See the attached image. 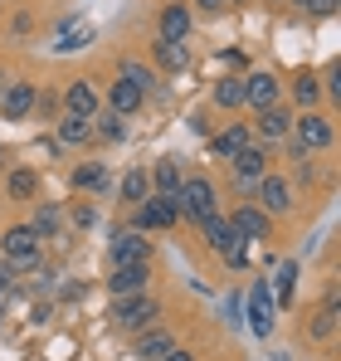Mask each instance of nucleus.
I'll return each mask as SVG.
<instances>
[{"label":"nucleus","mask_w":341,"mask_h":361,"mask_svg":"<svg viewBox=\"0 0 341 361\" xmlns=\"http://www.w3.org/2000/svg\"><path fill=\"white\" fill-rule=\"evenodd\" d=\"M122 264H151V240L142 230H113V269Z\"/></svg>","instance_id":"obj_6"},{"label":"nucleus","mask_w":341,"mask_h":361,"mask_svg":"<svg viewBox=\"0 0 341 361\" xmlns=\"http://www.w3.org/2000/svg\"><path fill=\"white\" fill-rule=\"evenodd\" d=\"M166 200H170V210H175V220H190V225H200L205 215H220V195H215V185L205 176L180 180V190L166 195Z\"/></svg>","instance_id":"obj_1"},{"label":"nucleus","mask_w":341,"mask_h":361,"mask_svg":"<svg viewBox=\"0 0 341 361\" xmlns=\"http://www.w3.org/2000/svg\"><path fill=\"white\" fill-rule=\"evenodd\" d=\"M200 230H205V244H210L215 254H225L229 264H244V235L229 225L225 215H205V220H200Z\"/></svg>","instance_id":"obj_4"},{"label":"nucleus","mask_w":341,"mask_h":361,"mask_svg":"<svg viewBox=\"0 0 341 361\" xmlns=\"http://www.w3.org/2000/svg\"><path fill=\"white\" fill-rule=\"evenodd\" d=\"M10 279H15V269H10V259H5V264H0V288H5Z\"/></svg>","instance_id":"obj_38"},{"label":"nucleus","mask_w":341,"mask_h":361,"mask_svg":"<svg viewBox=\"0 0 341 361\" xmlns=\"http://www.w3.org/2000/svg\"><path fill=\"white\" fill-rule=\"evenodd\" d=\"M0 83H5V73H0Z\"/></svg>","instance_id":"obj_41"},{"label":"nucleus","mask_w":341,"mask_h":361,"mask_svg":"<svg viewBox=\"0 0 341 361\" xmlns=\"http://www.w3.org/2000/svg\"><path fill=\"white\" fill-rule=\"evenodd\" d=\"M151 49H156V63L170 68V73H180V68L190 63V44H185V39H156Z\"/></svg>","instance_id":"obj_20"},{"label":"nucleus","mask_w":341,"mask_h":361,"mask_svg":"<svg viewBox=\"0 0 341 361\" xmlns=\"http://www.w3.org/2000/svg\"><path fill=\"white\" fill-rule=\"evenodd\" d=\"M30 230H35L39 240H44V235H54V230H58V210H54V205H39V210H35V220H30Z\"/></svg>","instance_id":"obj_29"},{"label":"nucleus","mask_w":341,"mask_h":361,"mask_svg":"<svg viewBox=\"0 0 341 361\" xmlns=\"http://www.w3.org/2000/svg\"><path fill=\"white\" fill-rule=\"evenodd\" d=\"M195 5H200L205 15H215V10H225V0H195Z\"/></svg>","instance_id":"obj_36"},{"label":"nucleus","mask_w":341,"mask_h":361,"mask_svg":"<svg viewBox=\"0 0 341 361\" xmlns=\"http://www.w3.org/2000/svg\"><path fill=\"white\" fill-rule=\"evenodd\" d=\"M244 103H254L259 113L273 108V103H278V78H273V73H249V78H244Z\"/></svg>","instance_id":"obj_15"},{"label":"nucleus","mask_w":341,"mask_h":361,"mask_svg":"<svg viewBox=\"0 0 341 361\" xmlns=\"http://www.w3.org/2000/svg\"><path fill=\"white\" fill-rule=\"evenodd\" d=\"M292 137H297V147H307V152H322V147H332V122L317 118V113H307V118H292L287 127Z\"/></svg>","instance_id":"obj_9"},{"label":"nucleus","mask_w":341,"mask_h":361,"mask_svg":"<svg viewBox=\"0 0 341 361\" xmlns=\"http://www.w3.org/2000/svg\"><path fill=\"white\" fill-rule=\"evenodd\" d=\"M147 283H151V264H122V269L108 274V293H113V298H122V293H142Z\"/></svg>","instance_id":"obj_13"},{"label":"nucleus","mask_w":341,"mask_h":361,"mask_svg":"<svg viewBox=\"0 0 341 361\" xmlns=\"http://www.w3.org/2000/svg\"><path fill=\"white\" fill-rule=\"evenodd\" d=\"M317 93H322V88H317V78H312V73H302V78L292 83V98H297L302 108H312V103H317Z\"/></svg>","instance_id":"obj_31"},{"label":"nucleus","mask_w":341,"mask_h":361,"mask_svg":"<svg viewBox=\"0 0 341 361\" xmlns=\"http://www.w3.org/2000/svg\"><path fill=\"white\" fill-rule=\"evenodd\" d=\"M249 142H254V132H249L244 122H234L229 132H220V137H210V152H215V157H225V161H229V157H234V152H244Z\"/></svg>","instance_id":"obj_18"},{"label":"nucleus","mask_w":341,"mask_h":361,"mask_svg":"<svg viewBox=\"0 0 341 361\" xmlns=\"http://www.w3.org/2000/svg\"><path fill=\"white\" fill-rule=\"evenodd\" d=\"M161 39H185L190 44V5H166L161 10Z\"/></svg>","instance_id":"obj_19"},{"label":"nucleus","mask_w":341,"mask_h":361,"mask_svg":"<svg viewBox=\"0 0 341 361\" xmlns=\"http://www.w3.org/2000/svg\"><path fill=\"white\" fill-rule=\"evenodd\" d=\"M170 347H175V337H170L166 327H151V332H137V347L132 352L142 361H156V357H166Z\"/></svg>","instance_id":"obj_17"},{"label":"nucleus","mask_w":341,"mask_h":361,"mask_svg":"<svg viewBox=\"0 0 341 361\" xmlns=\"http://www.w3.org/2000/svg\"><path fill=\"white\" fill-rule=\"evenodd\" d=\"M273 293H268V283H254V293H249V327H254V337H268L273 332Z\"/></svg>","instance_id":"obj_11"},{"label":"nucleus","mask_w":341,"mask_h":361,"mask_svg":"<svg viewBox=\"0 0 341 361\" xmlns=\"http://www.w3.org/2000/svg\"><path fill=\"white\" fill-rule=\"evenodd\" d=\"M180 166H175V161H156V171H151V190H156V195H161V200H166V195H175V190H180Z\"/></svg>","instance_id":"obj_24"},{"label":"nucleus","mask_w":341,"mask_h":361,"mask_svg":"<svg viewBox=\"0 0 341 361\" xmlns=\"http://www.w3.org/2000/svg\"><path fill=\"white\" fill-rule=\"evenodd\" d=\"M35 103H39V88H35L30 78H20V83L5 88V98H0V118H5V122H25L30 113H35Z\"/></svg>","instance_id":"obj_7"},{"label":"nucleus","mask_w":341,"mask_h":361,"mask_svg":"<svg viewBox=\"0 0 341 361\" xmlns=\"http://www.w3.org/2000/svg\"><path fill=\"white\" fill-rule=\"evenodd\" d=\"M93 137V122L78 118V113H63L58 118V142H88Z\"/></svg>","instance_id":"obj_26"},{"label":"nucleus","mask_w":341,"mask_h":361,"mask_svg":"<svg viewBox=\"0 0 341 361\" xmlns=\"http://www.w3.org/2000/svg\"><path fill=\"white\" fill-rule=\"evenodd\" d=\"M151 195V171H142V166H132L127 176H122V200L127 205H142Z\"/></svg>","instance_id":"obj_23"},{"label":"nucleus","mask_w":341,"mask_h":361,"mask_svg":"<svg viewBox=\"0 0 341 361\" xmlns=\"http://www.w3.org/2000/svg\"><path fill=\"white\" fill-rule=\"evenodd\" d=\"M156 361H195V352H185V347H170L166 357H156Z\"/></svg>","instance_id":"obj_35"},{"label":"nucleus","mask_w":341,"mask_h":361,"mask_svg":"<svg viewBox=\"0 0 341 361\" xmlns=\"http://www.w3.org/2000/svg\"><path fill=\"white\" fill-rule=\"evenodd\" d=\"M5 195H10V200H35V195H39V176H35V166L10 171V180H5Z\"/></svg>","instance_id":"obj_22"},{"label":"nucleus","mask_w":341,"mask_h":361,"mask_svg":"<svg viewBox=\"0 0 341 361\" xmlns=\"http://www.w3.org/2000/svg\"><path fill=\"white\" fill-rule=\"evenodd\" d=\"M0 249H5L10 269H20V274L39 264V235H35L30 225H10V230L0 235Z\"/></svg>","instance_id":"obj_3"},{"label":"nucleus","mask_w":341,"mask_h":361,"mask_svg":"<svg viewBox=\"0 0 341 361\" xmlns=\"http://www.w3.org/2000/svg\"><path fill=\"white\" fill-rule=\"evenodd\" d=\"M292 5H302V10H312V5H317V0H292Z\"/></svg>","instance_id":"obj_39"},{"label":"nucleus","mask_w":341,"mask_h":361,"mask_svg":"<svg viewBox=\"0 0 341 361\" xmlns=\"http://www.w3.org/2000/svg\"><path fill=\"white\" fill-rule=\"evenodd\" d=\"M244 103V78H220L215 83V108H239Z\"/></svg>","instance_id":"obj_27"},{"label":"nucleus","mask_w":341,"mask_h":361,"mask_svg":"<svg viewBox=\"0 0 341 361\" xmlns=\"http://www.w3.org/2000/svg\"><path fill=\"white\" fill-rule=\"evenodd\" d=\"M337 317H341V312H337V298H332L317 317H312V322H307V337H312V342H327V337L337 332Z\"/></svg>","instance_id":"obj_25"},{"label":"nucleus","mask_w":341,"mask_h":361,"mask_svg":"<svg viewBox=\"0 0 341 361\" xmlns=\"http://www.w3.org/2000/svg\"><path fill=\"white\" fill-rule=\"evenodd\" d=\"M254 205L264 210V215H287L292 210V185L283 176H273V171H264L259 185H254Z\"/></svg>","instance_id":"obj_5"},{"label":"nucleus","mask_w":341,"mask_h":361,"mask_svg":"<svg viewBox=\"0 0 341 361\" xmlns=\"http://www.w3.org/2000/svg\"><path fill=\"white\" fill-rule=\"evenodd\" d=\"M73 185H78V190H103L108 176H103V166H78V171H73Z\"/></svg>","instance_id":"obj_30"},{"label":"nucleus","mask_w":341,"mask_h":361,"mask_svg":"<svg viewBox=\"0 0 341 361\" xmlns=\"http://www.w3.org/2000/svg\"><path fill=\"white\" fill-rule=\"evenodd\" d=\"M73 225H78V230H88V225H93V210H88V205H78V210H73Z\"/></svg>","instance_id":"obj_34"},{"label":"nucleus","mask_w":341,"mask_h":361,"mask_svg":"<svg viewBox=\"0 0 341 361\" xmlns=\"http://www.w3.org/2000/svg\"><path fill=\"white\" fill-rule=\"evenodd\" d=\"M175 225V210H170V200L161 195H147L142 205H137V220H132V230H170Z\"/></svg>","instance_id":"obj_12"},{"label":"nucleus","mask_w":341,"mask_h":361,"mask_svg":"<svg viewBox=\"0 0 341 361\" xmlns=\"http://www.w3.org/2000/svg\"><path fill=\"white\" fill-rule=\"evenodd\" d=\"M287 127H292V113H287V108H278V103H273V108H264V113H259V122H254V132H259V142H264V147L283 142Z\"/></svg>","instance_id":"obj_14"},{"label":"nucleus","mask_w":341,"mask_h":361,"mask_svg":"<svg viewBox=\"0 0 341 361\" xmlns=\"http://www.w3.org/2000/svg\"><path fill=\"white\" fill-rule=\"evenodd\" d=\"M229 166H234V180H259L268 171V147H264V142H249L244 152L229 157Z\"/></svg>","instance_id":"obj_10"},{"label":"nucleus","mask_w":341,"mask_h":361,"mask_svg":"<svg viewBox=\"0 0 341 361\" xmlns=\"http://www.w3.org/2000/svg\"><path fill=\"white\" fill-rule=\"evenodd\" d=\"M122 78H127L137 93H147V88H151V68H147V63H137V59H122Z\"/></svg>","instance_id":"obj_28"},{"label":"nucleus","mask_w":341,"mask_h":361,"mask_svg":"<svg viewBox=\"0 0 341 361\" xmlns=\"http://www.w3.org/2000/svg\"><path fill=\"white\" fill-rule=\"evenodd\" d=\"M229 5H244V0H229Z\"/></svg>","instance_id":"obj_40"},{"label":"nucleus","mask_w":341,"mask_h":361,"mask_svg":"<svg viewBox=\"0 0 341 361\" xmlns=\"http://www.w3.org/2000/svg\"><path fill=\"white\" fill-rule=\"evenodd\" d=\"M142 98H147V93H137L127 78H113V88H108V113L127 118V113H137V108H142Z\"/></svg>","instance_id":"obj_16"},{"label":"nucleus","mask_w":341,"mask_h":361,"mask_svg":"<svg viewBox=\"0 0 341 361\" xmlns=\"http://www.w3.org/2000/svg\"><path fill=\"white\" fill-rule=\"evenodd\" d=\"M229 225L244 235V240H268L273 235V215H264L254 200H244V205H234V215H229Z\"/></svg>","instance_id":"obj_8"},{"label":"nucleus","mask_w":341,"mask_h":361,"mask_svg":"<svg viewBox=\"0 0 341 361\" xmlns=\"http://www.w3.org/2000/svg\"><path fill=\"white\" fill-rule=\"evenodd\" d=\"M98 132H103L108 142H117V137H122V122H117V113H108V118L98 122Z\"/></svg>","instance_id":"obj_33"},{"label":"nucleus","mask_w":341,"mask_h":361,"mask_svg":"<svg viewBox=\"0 0 341 361\" xmlns=\"http://www.w3.org/2000/svg\"><path fill=\"white\" fill-rule=\"evenodd\" d=\"M312 10H317V15H332V10H337V0H317Z\"/></svg>","instance_id":"obj_37"},{"label":"nucleus","mask_w":341,"mask_h":361,"mask_svg":"<svg viewBox=\"0 0 341 361\" xmlns=\"http://www.w3.org/2000/svg\"><path fill=\"white\" fill-rule=\"evenodd\" d=\"M156 317H161V307L151 293H122L113 298V322L122 332H147V327H156Z\"/></svg>","instance_id":"obj_2"},{"label":"nucleus","mask_w":341,"mask_h":361,"mask_svg":"<svg viewBox=\"0 0 341 361\" xmlns=\"http://www.w3.org/2000/svg\"><path fill=\"white\" fill-rule=\"evenodd\" d=\"M63 103H68V113H78V118H93L98 113V93H93V83H68V93H63Z\"/></svg>","instance_id":"obj_21"},{"label":"nucleus","mask_w":341,"mask_h":361,"mask_svg":"<svg viewBox=\"0 0 341 361\" xmlns=\"http://www.w3.org/2000/svg\"><path fill=\"white\" fill-rule=\"evenodd\" d=\"M297 274H302L297 264H283V269H278V298H273V302H287V298H292V283H297Z\"/></svg>","instance_id":"obj_32"}]
</instances>
